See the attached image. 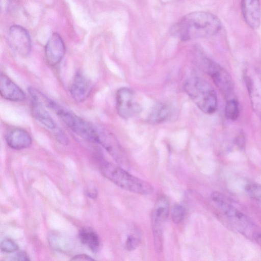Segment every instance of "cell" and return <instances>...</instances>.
Here are the masks:
<instances>
[{
    "label": "cell",
    "mask_w": 261,
    "mask_h": 261,
    "mask_svg": "<svg viewBox=\"0 0 261 261\" xmlns=\"http://www.w3.org/2000/svg\"><path fill=\"white\" fill-rule=\"evenodd\" d=\"M170 108L166 103H158L152 109L148 116V121L151 123H160L169 117Z\"/></svg>",
    "instance_id": "ac0fdd59"
},
{
    "label": "cell",
    "mask_w": 261,
    "mask_h": 261,
    "mask_svg": "<svg viewBox=\"0 0 261 261\" xmlns=\"http://www.w3.org/2000/svg\"><path fill=\"white\" fill-rule=\"evenodd\" d=\"M66 51L64 41L57 33H53L45 46V59L50 66L58 64L64 57Z\"/></svg>",
    "instance_id": "30bf717a"
},
{
    "label": "cell",
    "mask_w": 261,
    "mask_h": 261,
    "mask_svg": "<svg viewBox=\"0 0 261 261\" xmlns=\"http://www.w3.org/2000/svg\"><path fill=\"white\" fill-rule=\"evenodd\" d=\"M169 213V202L165 196H161L157 199L151 215V226L153 236H163L164 224Z\"/></svg>",
    "instance_id": "9c48e42d"
},
{
    "label": "cell",
    "mask_w": 261,
    "mask_h": 261,
    "mask_svg": "<svg viewBox=\"0 0 261 261\" xmlns=\"http://www.w3.org/2000/svg\"><path fill=\"white\" fill-rule=\"evenodd\" d=\"M79 238L82 243L91 251L96 252L100 246V240L97 233L90 227H83L79 231Z\"/></svg>",
    "instance_id": "e0dca14e"
},
{
    "label": "cell",
    "mask_w": 261,
    "mask_h": 261,
    "mask_svg": "<svg viewBox=\"0 0 261 261\" xmlns=\"http://www.w3.org/2000/svg\"><path fill=\"white\" fill-rule=\"evenodd\" d=\"M236 144L240 148H243L245 143V137L244 134L240 132L237 136L236 140Z\"/></svg>",
    "instance_id": "cb8c5ba5"
},
{
    "label": "cell",
    "mask_w": 261,
    "mask_h": 261,
    "mask_svg": "<svg viewBox=\"0 0 261 261\" xmlns=\"http://www.w3.org/2000/svg\"><path fill=\"white\" fill-rule=\"evenodd\" d=\"M186 213L185 207L179 203L175 204L171 210V216L172 221L175 223H179L184 219Z\"/></svg>",
    "instance_id": "ffe728a7"
},
{
    "label": "cell",
    "mask_w": 261,
    "mask_h": 261,
    "mask_svg": "<svg viewBox=\"0 0 261 261\" xmlns=\"http://www.w3.org/2000/svg\"><path fill=\"white\" fill-rule=\"evenodd\" d=\"M211 199L218 212L232 228L261 245V232L244 214L230 204L224 195L214 192L211 195Z\"/></svg>",
    "instance_id": "7a4b0ae2"
},
{
    "label": "cell",
    "mask_w": 261,
    "mask_h": 261,
    "mask_svg": "<svg viewBox=\"0 0 261 261\" xmlns=\"http://www.w3.org/2000/svg\"><path fill=\"white\" fill-rule=\"evenodd\" d=\"M0 93L4 98L13 101H21L25 98L22 89L6 75H0Z\"/></svg>",
    "instance_id": "5bb4252c"
},
{
    "label": "cell",
    "mask_w": 261,
    "mask_h": 261,
    "mask_svg": "<svg viewBox=\"0 0 261 261\" xmlns=\"http://www.w3.org/2000/svg\"><path fill=\"white\" fill-rule=\"evenodd\" d=\"M99 166L102 174L121 189L143 195H150L153 191L150 183L132 175L119 166L101 160Z\"/></svg>",
    "instance_id": "3957f363"
},
{
    "label": "cell",
    "mask_w": 261,
    "mask_h": 261,
    "mask_svg": "<svg viewBox=\"0 0 261 261\" xmlns=\"http://www.w3.org/2000/svg\"><path fill=\"white\" fill-rule=\"evenodd\" d=\"M5 140L11 148L20 150L29 147L32 144L30 134L21 128H13L6 134Z\"/></svg>",
    "instance_id": "9a60e30c"
},
{
    "label": "cell",
    "mask_w": 261,
    "mask_h": 261,
    "mask_svg": "<svg viewBox=\"0 0 261 261\" xmlns=\"http://www.w3.org/2000/svg\"><path fill=\"white\" fill-rule=\"evenodd\" d=\"M47 107L54 111L66 126L78 136L90 142L98 143V131L87 121L50 99Z\"/></svg>",
    "instance_id": "5b68a950"
},
{
    "label": "cell",
    "mask_w": 261,
    "mask_h": 261,
    "mask_svg": "<svg viewBox=\"0 0 261 261\" xmlns=\"http://www.w3.org/2000/svg\"><path fill=\"white\" fill-rule=\"evenodd\" d=\"M221 28L219 19L206 12L197 11L184 16L172 28V33L181 40L207 37L217 34Z\"/></svg>",
    "instance_id": "6da1fadb"
},
{
    "label": "cell",
    "mask_w": 261,
    "mask_h": 261,
    "mask_svg": "<svg viewBox=\"0 0 261 261\" xmlns=\"http://www.w3.org/2000/svg\"><path fill=\"white\" fill-rule=\"evenodd\" d=\"M239 107L237 101L233 98L228 99L225 108V115L230 120H236L239 115Z\"/></svg>",
    "instance_id": "d6986e66"
},
{
    "label": "cell",
    "mask_w": 261,
    "mask_h": 261,
    "mask_svg": "<svg viewBox=\"0 0 261 261\" xmlns=\"http://www.w3.org/2000/svg\"><path fill=\"white\" fill-rule=\"evenodd\" d=\"M12 260H29V258L24 252H18L11 259Z\"/></svg>",
    "instance_id": "d4e9b609"
},
{
    "label": "cell",
    "mask_w": 261,
    "mask_h": 261,
    "mask_svg": "<svg viewBox=\"0 0 261 261\" xmlns=\"http://www.w3.org/2000/svg\"><path fill=\"white\" fill-rule=\"evenodd\" d=\"M87 192L88 195L92 198H95L97 195V190L94 188L88 189Z\"/></svg>",
    "instance_id": "4316f807"
},
{
    "label": "cell",
    "mask_w": 261,
    "mask_h": 261,
    "mask_svg": "<svg viewBox=\"0 0 261 261\" xmlns=\"http://www.w3.org/2000/svg\"><path fill=\"white\" fill-rule=\"evenodd\" d=\"M92 90V84L89 79L81 71L74 75L70 86V92L77 102H83L89 97Z\"/></svg>",
    "instance_id": "4fadbf2b"
},
{
    "label": "cell",
    "mask_w": 261,
    "mask_h": 261,
    "mask_svg": "<svg viewBox=\"0 0 261 261\" xmlns=\"http://www.w3.org/2000/svg\"><path fill=\"white\" fill-rule=\"evenodd\" d=\"M1 249L4 252L12 253L17 250L18 246L13 240L6 239L1 242Z\"/></svg>",
    "instance_id": "603a6c76"
},
{
    "label": "cell",
    "mask_w": 261,
    "mask_h": 261,
    "mask_svg": "<svg viewBox=\"0 0 261 261\" xmlns=\"http://www.w3.org/2000/svg\"><path fill=\"white\" fill-rule=\"evenodd\" d=\"M245 79L252 108L261 116V76L256 70H247Z\"/></svg>",
    "instance_id": "8fae6325"
},
{
    "label": "cell",
    "mask_w": 261,
    "mask_h": 261,
    "mask_svg": "<svg viewBox=\"0 0 261 261\" xmlns=\"http://www.w3.org/2000/svg\"><path fill=\"white\" fill-rule=\"evenodd\" d=\"M71 260H72L91 261V260H94V259L87 255L82 254H77V255L73 256L71 259Z\"/></svg>",
    "instance_id": "484cf974"
},
{
    "label": "cell",
    "mask_w": 261,
    "mask_h": 261,
    "mask_svg": "<svg viewBox=\"0 0 261 261\" xmlns=\"http://www.w3.org/2000/svg\"><path fill=\"white\" fill-rule=\"evenodd\" d=\"M241 10L247 24L252 29H257L261 22L260 0H242Z\"/></svg>",
    "instance_id": "7c38bea8"
},
{
    "label": "cell",
    "mask_w": 261,
    "mask_h": 261,
    "mask_svg": "<svg viewBox=\"0 0 261 261\" xmlns=\"http://www.w3.org/2000/svg\"><path fill=\"white\" fill-rule=\"evenodd\" d=\"M201 60L204 70L212 77L225 97L231 99L234 87L232 79L229 73L218 64L206 57H202Z\"/></svg>",
    "instance_id": "8992f818"
},
{
    "label": "cell",
    "mask_w": 261,
    "mask_h": 261,
    "mask_svg": "<svg viewBox=\"0 0 261 261\" xmlns=\"http://www.w3.org/2000/svg\"><path fill=\"white\" fill-rule=\"evenodd\" d=\"M116 107L119 115L128 119L137 115L141 111V107L136 99L134 92L129 88L119 89L116 94Z\"/></svg>",
    "instance_id": "52a82bcc"
},
{
    "label": "cell",
    "mask_w": 261,
    "mask_h": 261,
    "mask_svg": "<svg viewBox=\"0 0 261 261\" xmlns=\"http://www.w3.org/2000/svg\"><path fill=\"white\" fill-rule=\"evenodd\" d=\"M31 95L32 97L31 112L33 117L47 128L55 129L56 127V123L44 108V104L35 96Z\"/></svg>",
    "instance_id": "2e32d148"
},
{
    "label": "cell",
    "mask_w": 261,
    "mask_h": 261,
    "mask_svg": "<svg viewBox=\"0 0 261 261\" xmlns=\"http://www.w3.org/2000/svg\"><path fill=\"white\" fill-rule=\"evenodd\" d=\"M186 93L195 105L203 113H214L217 108V97L212 86L199 77L188 80L184 85Z\"/></svg>",
    "instance_id": "277c9868"
},
{
    "label": "cell",
    "mask_w": 261,
    "mask_h": 261,
    "mask_svg": "<svg viewBox=\"0 0 261 261\" xmlns=\"http://www.w3.org/2000/svg\"><path fill=\"white\" fill-rule=\"evenodd\" d=\"M7 39L10 47L19 55L25 57L30 53L32 48L31 37L25 28L18 25L11 26Z\"/></svg>",
    "instance_id": "ba28073f"
},
{
    "label": "cell",
    "mask_w": 261,
    "mask_h": 261,
    "mask_svg": "<svg viewBox=\"0 0 261 261\" xmlns=\"http://www.w3.org/2000/svg\"><path fill=\"white\" fill-rule=\"evenodd\" d=\"M245 190L251 198L261 202V185L249 184L246 185Z\"/></svg>",
    "instance_id": "44dd1931"
},
{
    "label": "cell",
    "mask_w": 261,
    "mask_h": 261,
    "mask_svg": "<svg viewBox=\"0 0 261 261\" xmlns=\"http://www.w3.org/2000/svg\"><path fill=\"white\" fill-rule=\"evenodd\" d=\"M140 239L137 233H131L126 236L124 242V247L128 251L135 250L139 246Z\"/></svg>",
    "instance_id": "7402d4cb"
}]
</instances>
